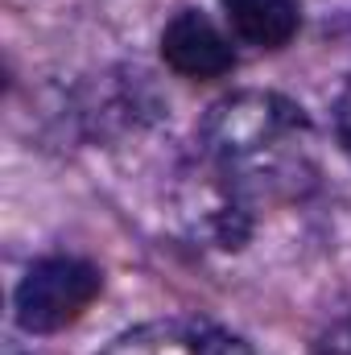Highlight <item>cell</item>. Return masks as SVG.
Segmentation results:
<instances>
[{
    "instance_id": "6da1fadb",
    "label": "cell",
    "mask_w": 351,
    "mask_h": 355,
    "mask_svg": "<svg viewBox=\"0 0 351 355\" xmlns=\"http://www.w3.org/2000/svg\"><path fill=\"white\" fill-rule=\"evenodd\" d=\"M198 137L207 166L252 207L289 202L318 186L314 120L277 91H236L219 99Z\"/></svg>"
},
{
    "instance_id": "7a4b0ae2",
    "label": "cell",
    "mask_w": 351,
    "mask_h": 355,
    "mask_svg": "<svg viewBox=\"0 0 351 355\" xmlns=\"http://www.w3.org/2000/svg\"><path fill=\"white\" fill-rule=\"evenodd\" d=\"M99 268L75 257H46L29 268L17 285L12 310L21 331L29 335H54L67 331L87 314V306L99 297Z\"/></svg>"
},
{
    "instance_id": "3957f363",
    "label": "cell",
    "mask_w": 351,
    "mask_h": 355,
    "mask_svg": "<svg viewBox=\"0 0 351 355\" xmlns=\"http://www.w3.org/2000/svg\"><path fill=\"white\" fill-rule=\"evenodd\" d=\"M182 223L198 244L240 252L252 240V202L207 166V174L186 182L182 190Z\"/></svg>"
},
{
    "instance_id": "277c9868",
    "label": "cell",
    "mask_w": 351,
    "mask_h": 355,
    "mask_svg": "<svg viewBox=\"0 0 351 355\" xmlns=\"http://www.w3.org/2000/svg\"><path fill=\"white\" fill-rule=\"evenodd\" d=\"M103 355H252V347L203 318H162L120 335Z\"/></svg>"
},
{
    "instance_id": "5b68a950",
    "label": "cell",
    "mask_w": 351,
    "mask_h": 355,
    "mask_svg": "<svg viewBox=\"0 0 351 355\" xmlns=\"http://www.w3.org/2000/svg\"><path fill=\"white\" fill-rule=\"evenodd\" d=\"M162 58L182 79H223L236 67L232 42L215 29L211 17L186 8L162 29Z\"/></svg>"
},
{
    "instance_id": "8992f818",
    "label": "cell",
    "mask_w": 351,
    "mask_h": 355,
    "mask_svg": "<svg viewBox=\"0 0 351 355\" xmlns=\"http://www.w3.org/2000/svg\"><path fill=\"white\" fill-rule=\"evenodd\" d=\"M223 17L240 42L261 46V50L289 46L302 25L298 0H223Z\"/></svg>"
},
{
    "instance_id": "52a82bcc",
    "label": "cell",
    "mask_w": 351,
    "mask_h": 355,
    "mask_svg": "<svg viewBox=\"0 0 351 355\" xmlns=\"http://www.w3.org/2000/svg\"><path fill=\"white\" fill-rule=\"evenodd\" d=\"M314 355H351V310L343 318H335V322L318 335Z\"/></svg>"
},
{
    "instance_id": "ba28073f",
    "label": "cell",
    "mask_w": 351,
    "mask_h": 355,
    "mask_svg": "<svg viewBox=\"0 0 351 355\" xmlns=\"http://www.w3.org/2000/svg\"><path fill=\"white\" fill-rule=\"evenodd\" d=\"M335 137H339V149L351 157V79L335 99Z\"/></svg>"
}]
</instances>
